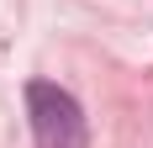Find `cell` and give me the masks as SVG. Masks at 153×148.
I'll use <instances>...</instances> for the list:
<instances>
[{"instance_id": "6da1fadb", "label": "cell", "mask_w": 153, "mask_h": 148, "mask_svg": "<svg viewBox=\"0 0 153 148\" xmlns=\"http://www.w3.org/2000/svg\"><path fill=\"white\" fill-rule=\"evenodd\" d=\"M27 117H32L37 148H90V127H85L79 101L53 79H32L27 85Z\"/></svg>"}]
</instances>
